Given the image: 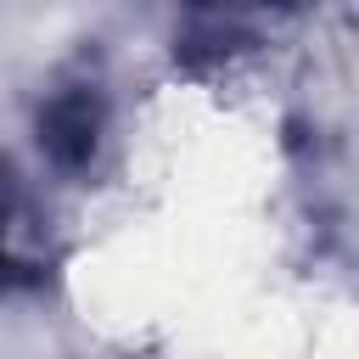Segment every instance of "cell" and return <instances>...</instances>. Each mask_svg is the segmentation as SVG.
Here are the masks:
<instances>
[{
	"label": "cell",
	"instance_id": "cell-1",
	"mask_svg": "<svg viewBox=\"0 0 359 359\" xmlns=\"http://www.w3.org/2000/svg\"><path fill=\"white\" fill-rule=\"evenodd\" d=\"M95 118L101 112H95L90 90H73V95L50 101V112H45V151L56 163H84L90 146H95Z\"/></svg>",
	"mask_w": 359,
	"mask_h": 359
}]
</instances>
